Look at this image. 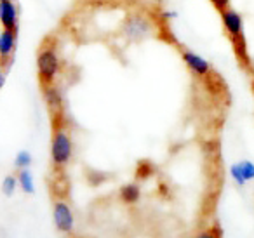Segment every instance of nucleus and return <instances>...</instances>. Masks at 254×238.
Instances as JSON below:
<instances>
[{
	"instance_id": "f257e3e1",
	"label": "nucleus",
	"mask_w": 254,
	"mask_h": 238,
	"mask_svg": "<svg viewBox=\"0 0 254 238\" xmlns=\"http://www.w3.org/2000/svg\"><path fill=\"white\" fill-rule=\"evenodd\" d=\"M73 155V144H71L70 134L64 129H56L51 141V160L56 169H64L71 160Z\"/></svg>"
},
{
	"instance_id": "f03ea898",
	"label": "nucleus",
	"mask_w": 254,
	"mask_h": 238,
	"mask_svg": "<svg viewBox=\"0 0 254 238\" xmlns=\"http://www.w3.org/2000/svg\"><path fill=\"white\" fill-rule=\"evenodd\" d=\"M221 14V21L225 26V32L228 33V37L232 39V42L235 44L237 56H246V47H244V19L235 9L226 7L223 11H219Z\"/></svg>"
},
{
	"instance_id": "7ed1b4c3",
	"label": "nucleus",
	"mask_w": 254,
	"mask_h": 238,
	"mask_svg": "<svg viewBox=\"0 0 254 238\" xmlns=\"http://www.w3.org/2000/svg\"><path fill=\"white\" fill-rule=\"evenodd\" d=\"M37 71H39L42 85L54 84L58 73H60V58H58L54 47L46 46L44 49H40L39 56H37Z\"/></svg>"
},
{
	"instance_id": "20e7f679",
	"label": "nucleus",
	"mask_w": 254,
	"mask_h": 238,
	"mask_svg": "<svg viewBox=\"0 0 254 238\" xmlns=\"http://www.w3.org/2000/svg\"><path fill=\"white\" fill-rule=\"evenodd\" d=\"M153 32V25L146 16L143 14H132L126 19L122 26V35L127 40H132V42H139V40L150 37Z\"/></svg>"
},
{
	"instance_id": "39448f33",
	"label": "nucleus",
	"mask_w": 254,
	"mask_h": 238,
	"mask_svg": "<svg viewBox=\"0 0 254 238\" xmlns=\"http://www.w3.org/2000/svg\"><path fill=\"white\" fill-rule=\"evenodd\" d=\"M53 217H54V224H56V228L61 233H71L73 231L75 226L73 212H71L70 205L64 200H56L54 202Z\"/></svg>"
},
{
	"instance_id": "423d86ee",
	"label": "nucleus",
	"mask_w": 254,
	"mask_h": 238,
	"mask_svg": "<svg viewBox=\"0 0 254 238\" xmlns=\"http://www.w3.org/2000/svg\"><path fill=\"white\" fill-rule=\"evenodd\" d=\"M181 56H183V61L188 70L193 75H197V77H207V75L212 73V68L209 64V61L204 60L200 54L193 53V51L183 49L181 51Z\"/></svg>"
},
{
	"instance_id": "0eeeda50",
	"label": "nucleus",
	"mask_w": 254,
	"mask_h": 238,
	"mask_svg": "<svg viewBox=\"0 0 254 238\" xmlns=\"http://www.w3.org/2000/svg\"><path fill=\"white\" fill-rule=\"evenodd\" d=\"M16 30H2L0 33V66H5L16 49Z\"/></svg>"
},
{
	"instance_id": "6e6552de",
	"label": "nucleus",
	"mask_w": 254,
	"mask_h": 238,
	"mask_svg": "<svg viewBox=\"0 0 254 238\" xmlns=\"http://www.w3.org/2000/svg\"><path fill=\"white\" fill-rule=\"evenodd\" d=\"M18 7L12 0H0V23L5 30L18 32Z\"/></svg>"
},
{
	"instance_id": "1a4fd4ad",
	"label": "nucleus",
	"mask_w": 254,
	"mask_h": 238,
	"mask_svg": "<svg viewBox=\"0 0 254 238\" xmlns=\"http://www.w3.org/2000/svg\"><path fill=\"white\" fill-rule=\"evenodd\" d=\"M44 98H46L47 106L51 108L53 113L61 112V106H63V99H61V92L54 87L53 84L51 85H44Z\"/></svg>"
},
{
	"instance_id": "9d476101",
	"label": "nucleus",
	"mask_w": 254,
	"mask_h": 238,
	"mask_svg": "<svg viewBox=\"0 0 254 238\" xmlns=\"http://www.w3.org/2000/svg\"><path fill=\"white\" fill-rule=\"evenodd\" d=\"M139 196H141V189H139L138 184H126L120 188V198H122L124 203L132 205V203L138 202Z\"/></svg>"
},
{
	"instance_id": "9b49d317",
	"label": "nucleus",
	"mask_w": 254,
	"mask_h": 238,
	"mask_svg": "<svg viewBox=\"0 0 254 238\" xmlns=\"http://www.w3.org/2000/svg\"><path fill=\"white\" fill-rule=\"evenodd\" d=\"M18 184L21 186V189L26 195H32L35 191V182H33V176L28 169H21L18 174Z\"/></svg>"
},
{
	"instance_id": "f8f14e48",
	"label": "nucleus",
	"mask_w": 254,
	"mask_h": 238,
	"mask_svg": "<svg viewBox=\"0 0 254 238\" xmlns=\"http://www.w3.org/2000/svg\"><path fill=\"white\" fill-rule=\"evenodd\" d=\"M30 164H32V155L28 151H19L16 155V160H14V165L18 169H28Z\"/></svg>"
},
{
	"instance_id": "ddd939ff",
	"label": "nucleus",
	"mask_w": 254,
	"mask_h": 238,
	"mask_svg": "<svg viewBox=\"0 0 254 238\" xmlns=\"http://www.w3.org/2000/svg\"><path fill=\"white\" fill-rule=\"evenodd\" d=\"M16 184H18V178H14V176H7V178L4 179V182H2V191H4V195L11 196L16 189Z\"/></svg>"
},
{
	"instance_id": "4468645a",
	"label": "nucleus",
	"mask_w": 254,
	"mask_h": 238,
	"mask_svg": "<svg viewBox=\"0 0 254 238\" xmlns=\"http://www.w3.org/2000/svg\"><path fill=\"white\" fill-rule=\"evenodd\" d=\"M240 169H242V174L246 178V181H253L254 179V162L251 160H242L239 162Z\"/></svg>"
},
{
	"instance_id": "2eb2a0df",
	"label": "nucleus",
	"mask_w": 254,
	"mask_h": 238,
	"mask_svg": "<svg viewBox=\"0 0 254 238\" xmlns=\"http://www.w3.org/2000/svg\"><path fill=\"white\" fill-rule=\"evenodd\" d=\"M230 176H232V179L237 182L239 186H244L246 184V178H244V174H242V169H240V165L239 164H233L232 167H230Z\"/></svg>"
},
{
	"instance_id": "dca6fc26",
	"label": "nucleus",
	"mask_w": 254,
	"mask_h": 238,
	"mask_svg": "<svg viewBox=\"0 0 254 238\" xmlns=\"http://www.w3.org/2000/svg\"><path fill=\"white\" fill-rule=\"evenodd\" d=\"M211 4L214 5L218 11H223V9L230 7V0H211Z\"/></svg>"
},
{
	"instance_id": "f3484780",
	"label": "nucleus",
	"mask_w": 254,
	"mask_h": 238,
	"mask_svg": "<svg viewBox=\"0 0 254 238\" xmlns=\"http://www.w3.org/2000/svg\"><path fill=\"white\" fill-rule=\"evenodd\" d=\"M2 85H4V73L0 71V87H2Z\"/></svg>"
},
{
	"instance_id": "a211bd4d",
	"label": "nucleus",
	"mask_w": 254,
	"mask_h": 238,
	"mask_svg": "<svg viewBox=\"0 0 254 238\" xmlns=\"http://www.w3.org/2000/svg\"><path fill=\"white\" fill-rule=\"evenodd\" d=\"M160 2H162V0H160Z\"/></svg>"
}]
</instances>
